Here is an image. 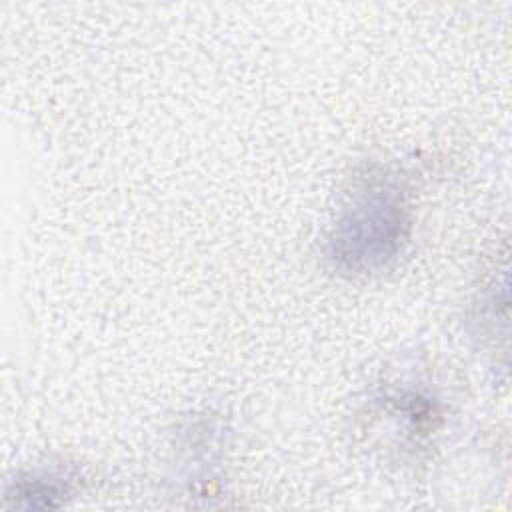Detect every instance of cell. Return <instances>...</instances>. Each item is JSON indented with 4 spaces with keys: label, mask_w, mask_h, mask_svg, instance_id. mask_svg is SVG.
<instances>
[{
    "label": "cell",
    "mask_w": 512,
    "mask_h": 512,
    "mask_svg": "<svg viewBox=\"0 0 512 512\" xmlns=\"http://www.w3.org/2000/svg\"><path fill=\"white\" fill-rule=\"evenodd\" d=\"M346 216L332 238L334 258L350 268H370L388 260L404 238L406 206L390 186H370Z\"/></svg>",
    "instance_id": "6da1fadb"
}]
</instances>
